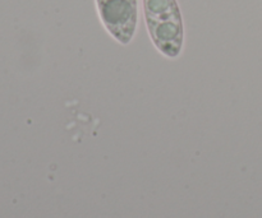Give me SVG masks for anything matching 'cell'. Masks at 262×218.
<instances>
[{
    "label": "cell",
    "instance_id": "6da1fadb",
    "mask_svg": "<svg viewBox=\"0 0 262 218\" xmlns=\"http://www.w3.org/2000/svg\"><path fill=\"white\" fill-rule=\"evenodd\" d=\"M143 7L148 33L156 49L170 59L179 56L184 30L177 0H143Z\"/></svg>",
    "mask_w": 262,
    "mask_h": 218
},
{
    "label": "cell",
    "instance_id": "7a4b0ae2",
    "mask_svg": "<svg viewBox=\"0 0 262 218\" xmlns=\"http://www.w3.org/2000/svg\"><path fill=\"white\" fill-rule=\"evenodd\" d=\"M100 19L107 32L128 45L137 30V0H96Z\"/></svg>",
    "mask_w": 262,
    "mask_h": 218
}]
</instances>
